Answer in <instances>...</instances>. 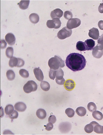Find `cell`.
Segmentation results:
<instances>
[{
    "instance_id": "6da1fadb",
    "label": "cell",
    "mask_w": 103,
    "mask_h": 135,
    "mask_svg": "<svg viewBox=\"0 0 103 135\" xmlns=\"http://www.w3.org/2000/svg\"><path fill=\"white\" fill-rule=\"evenodd\" d=\"M66 66L71 70L76 72L82 70L86 66V60L81 54L72 53L69 54L66 59Z\"/></svg>"
},
{
    "instance_id": "7a4b0ae2",
    "label": "cell",
    "mask_w": 103,
    "mask_h": 135,
    "mask_svg": "<svg viewBox=\"0 0 103 135\" xmlns=\"http://www.w3.org/2000/svg\"><path fill=\"white\" fill-rule=\"evenodd\" d=\"M48 65L50 69L57 70L59 67L62 68L65 66L64 61L62 60L61 57L55 55L54 57H52L49 59L48 62Z\"/></svg>"
},
{
    "instance_id": "3957f363",
    "label": "cell",
    "mask_w": 103,
    "mask_h": 135,
    "mask_svg": "<svg viewBox=\"0 0 103 135\" xmlns=\"http://www.w3.org/2000/svg\"><path fill=\"white\" fill-rule=\"evenodd\" d=\"M37 89L38 85L36 83L32 80L29 81L23 87V90L26 94H29L32 92L36 91Z\"/></svg>"
},
{
    "instance_id": "277c9868",
    "label": "cell",
    "mask_w": 103,
    "mask_h": 135,
    "mask_svg": "<svg viewBox=\"0 0 103 135\" xmlns=\"http://www.w3.org/2000/svg\"><path fill=\"white\" fill-rule=\"evenodd\" d=\"M72 34V30L69 29L67 27H64L60 30L57 33V37L60 39H64L70 37Z\"/></svg>"
},
{
    "instance_id": "5b68a950",
    "label": "cell",
    "mask_w": 103,
    "mask_h": 135,
    "mask_svg": "<svg viewBox=\"0 0 103 135\" xmlns=\"http://www.w3.org/2000/svg\"><path fill=\"white\" fill-rule=\"evenodd\" d=\"M93 57L97 59H100L103 55V44H98L93 48L92 51Z\"/></svg>"
},
{
    "instance_id": "8992f818",
    "label": "cell",
    "mask_w": 103,
    "mask_h": 135,
    "mask_svg": "<svg viewBox=\"0 0 103 135\" xmlns=\"http://www.w3.org/2000/svg\"><path fill=\"white\" fill-rule=\"evenodd\" d=\"M81 24V20L79 18H75L69 20L67 23V28L69 29H72L78 27Z\"/></svg>"
},
{
    "instance_id": "52a82bcc",
    "label": "cell",
    "mask_w": 103,
    "mask_h": 135,
    "mask_svg": "<svg viewBox=\"0 0 103 135\" xmlns=\"http://www.w3.org/2000/svg\"><path fill=\"white\" fill-rule=\"evenodd\" d=\"M88 36L93 39H98L100 36L99 31L97 28H92L89 30Z\"/></svg>"
},
{
    "instance_id": "ba28073f",
    "label": "cell",
    "mask_w": 103,
    "mask_h": 135,
    "mask_svg": "<svg viewBox=\"0 0 103 135\" xmlns=\"http://www.w3.org/2000/svg\"><path fill=\"white\" fill-rule=\"evenodd\" d=\"M5 40L9 45L13 46L15 44L16 38L13 33H8L5 36Z\"/></svg>"
},
{
    "instance_id": "9c48e42d",
    "label": "cell",
    "mask_w": 103,
    "mask_h": 135,
    "mask_svg": "<svg viewBox=\"0 0 103 135\" xmlns=\"http://www.w3.org/2000/svg\"><path fill=\"white\" fill-rule=\"evenodd\" d=\"M76 83L72 79H68L66 81L64 86L65 89L68 91H71L75 87Z\"/></svg>"
},
{
    "instance_id": "30bf717a",
    "label": "cell",
    "mask_w": 103,
    "mask_h": 135,
    "mask_svg": "<svg viewBox=\"0 0 103 135\" xmlns=\"http://www.w3.org/2000/svg\"><path fill=\"white\" fill-rule=\"evenodd\" d=\"M33 73L34 74L35 76L38 81H42L44 78V76L41 69L39 68H36L33 70Z\"/></svg>"
},
{
    "instance_id": "8fae6325",
    "label": "cell",
    "mask_w": 103,
    "mask_h": 135,
    "mask_svg": "<svg viewBox=\"0 0 103 135\" xmlns=\"http://www.w3.org/2000/svg\"><path fill=\"white\" fill-rule=\"evenodd\" d=\"M63 12L60 8H56L55 9H54L51 12L50 14L51 18L53 19L55 18L60 19L63 16Z\"/></svg>"
},
{
    "instance_id": "7c38bea8",
    "label": "cell",
    "mask_w": 103,
    "mask_h": 135,
    "mask_svg": "<svg viewBox=\"0 0 103 135\" xmlns=\"http://www.w3.org/2000/svg\"><path fill=\"white\" fill-rule=\"evenodd\" d=\"M14 109L16 110L19 112H23L26 110L27 106L24 103L19 102L16 103L14 105Z\"/></svg>"
},
{
    "instance_id": "4fadbf2b",
    "label": "cell",
    "mask_w": 103,
    "mask_h": 135,
    "mask_svg": "<svg viewBox=\"0 0 103 135\" xmlns=\"http://www.w3.org/2000/svg\"><path fill=\"white\" fill-rule=\"evenodd\" d=\"M86 50H92L95 47V42L93 39H88L85 42Z\"/></svg>"
},
{
    "instance_id": "5bb4252c",
    "label": "cell",
    "mask_w": 103,
    "mask_h": 135,
    "mask_svg": "<svg viewBox=\"0 0 103 135\" xmlns=\"http://www.w3.org/2000/svg\"><path fill=\"white\" fill-rule=\"evenodd\" d=\"M36 115L38 118L43 120L46 117L47 113L45 110L42 109H40L36 111Z\"/></svg>"
},
{
    "instance_id": "9a60e30c",
    "label": "cell",
    "mask_w": 103,
    "mask_h": 135,
    "mask_svg": "<svg viewBox=\"0 0 103 135\" xmlns=\"http://www.w3.org/2000/svg\"><path fill=\"white\" fill-rule=\"evenodd\" d=\"M30 21L33 24H36L39 21V16L38 14L33 13L31 14L29 16Z\"/></svg>"
},
{
    "instance_id": "2e32d148",
    "label": "cell",
    "mask_w": 103,
    "mask_h": 135,
    "mask_svg": "<svg viewBox=\"0 0 103 135\" xmlns=\"http://www.w3.org/2000/svg\"><path fill=\"white\" fill-rule=\"evenodd\" d=\"M30 1L29 0H22L19 3V8L22 10H25L28 8L29 4H30Z\"/></svg>"
},
{
    "instance_id": "e0dca14e",
    "label": "cell",
    "mask_w": 103,
    "mask_h": 135,
    "mask_svg": "<svg viewBox=\"0 0 103 135\" xmlns=\"http://www.w3.org/2000/svg\"><path fill=\"white\" fill-rule=\"evenodd\" d=\"M76 112L78 115L80 117H83L86 114L87 110L85 108L83 107H79L76 110Z\"/></svg>"
},
{
    "instance_id": "ac0fdd59",
    "label": "cell",
    "mask_w": 103,
    "mask_h": 135,
    "mask_svg": "<svg viewBox=\"0 0 103 135\" xmlns=\"http://www.w3.org/2000/svg\"><path fill=\"white\" fill-rule=\"evenodd\" d=\"M92 117L94 119L97 120H101L103 118V114L99 111L96 110L92 112Z\"/></svg>"
},
{
    "instance_id": "d6986e66",
    "label": "cell",
    "mask_w": 103,
    "mask_h": 135,
    "mask_svg": "<svg viewBox=\"0 0 103 135\" xmlns=\"http://www.w3.org/2000/svg\"><path fill=\"white\" fill-rule=\"evenodd\" d=\"M76 48L77 50L81 51L86 50L85 43L81 41H79L78 42H77L76 44Z\"/></svg>"
},
{
    "instance_id": "ffe728a7",
    "label": "cell",
    "mask_w": 103,
    "mask_h": 135,
    "mask_svg": "<svg viewBox=\"0 0 103 135\" xmlns=\"http://www.w3.org/2000/svg\"><path fill=\"white\" fill-rule=\"evenodd\" d=\"M17 64H18V58H16L15 57H12L11 58H10V60L8 62L9 66L11 68L16 67Z\"/></svg>"
},
{
    "instance_id": "44dd1931",
    "label": "cell",
    "mask_w": 103,
    "mask_h": 135,
    "mask_svg": "<svg viewBox=\"0 0 103 135\" xmlns=\"http://www.w3.org/2000/svg\"><path fill=\"white\" fill-rule=\"evenodd\" d=\"M40 86L41 89L45 91H49L50 88V86L49 83L46 81H41L40 84Z\"/></svg>"
},
{
    "instance_id": "7402d4cb",
    "label": "cell",
    "mask_w": 103,
    "mask_h": 135,
    "mask_svg": "<svg viewBox=\"0 0 103 135\" xmlns=\"http://www.w3.org/2000/svg\"><path fill=\"white\" fill-rule=\"evenodd\" d=\"M14 107L12 105H8L6 106L5 109V114L7 115L10 116L14 111Z\"/></svg>"
},
{
    "instance_id": "603a6c76",
    "label": "cell",
    "mask_w": 103,
    "mask_h": 135,
    "mask_svg": "<svg viewBox=\"0 0 103 135\" xmlns=\"http://www.w3.org/2000/svg\"><path fill=\"white\" fill-rule=\"evenodd\" d=\"M7 78L10 81H13L15 78V74L13 70H8L6 72Z\"/></svg>"
},
{
    "instance_id": "cb8c5ba5",
    "label": "cell",
    "mask_w": 103,
    "mask_h": 135,
    "mask_svg": "<svg viewBox=\"0 0 103 135\" xmlns=\"http://www.w3.org/2000/svg\"><path fill=\"white\" fill-rule=\"evenodd\" d=\"M87 108L88 110L90 111V112H93L94 111L97 110V106L93 102H90L89 103L87 106Z\"/></svg>"
},
{
    "instance_id": "d4e9b609",
    "label": "cell",
    "mask_w": 103,
    "mask_h": 135,
    "mask_svg": "<svg viewBox=\"0 0 103 135\" xmlns=\"http://www.w3.org/2000/svg\"><path fill=\"white\" fill-rule=\"evenodd\" d=\"M5 54L7 57L10 59L12 57H13V49L12 47H8L7 48L6 51H5Z\"/></svg>"
},
{
    "instance_id": "484cf974",
    "label": "cell",
    "mask_w": 103,
    "mask_h": 135,
    "mask_svg": "<svg viewBox=\"0 0 103 135\" xmlns=\"http://www.w3.org/2000/svg\"><path fill=\"white\" fill-rule=\"evenodd\" d=\"M85 131L87 133H90L94 131V126L91 123L88 124L85 127Z\"/></svg>"
},
{
    "instance_id": "4316f807",
    "label": "cell",
    "mask_w": 103,
    "mask_h": 135,
    "mask_svg": "<svg viewBox=\"0 0 103 135\" xmlns=\"http://www.w3.org/2000/svg\"><path fill=\"white\" fill-rule=\"evenodd\" d=\"M64 73L63 70H62L61 68H60L57 70V73H56V78L57 79H61L64 78Z\"/></svg>"
},
{
    "instance_id": "83f0119b",
    "label": "cell",
    "mask_w": 103,
    "mask_h": 135,
    "mask_svg": "<svg viewBox=\"0 0 103 135\" xmlns=\"http://www.w3.org/2000/svg\"><path fill=\"white\" fill-rule=\"evenodd\" d=\"M94 131L97 134L103 133L102 126L99 124H97L94 127Z\"/></svg>"
},
{
    "instance_id": "f1b7e54d",
    "label": "cell",
    "mask_w": 103,
    "mask_h": 135,
    "mask_svg": "<svg viewBox=\"0 0 103 135\" xmlns=\"http://www.w3.org/2000/svg\"><path fill=\"white\" fill-rule=\"evenodd\" d=\"M65 112L67 116L70 118L73 117L75 115V111L72 108H68L66 109Z\"/></svg>"
},
{
    "instance_id": "f546056e",
    "label": "cell",
    "mask_w": 103,
    "mask_h": 135,
    "mask_svg": "<svg viewBox=\"0 0 103 135\" xmlns=\"http://www.w3.org/2000/svg\"><path fill=\"white\" fill-rule=\"evenodd\" d=\"M19 74L22 78H28L29 77V73L27 70L25 69H21L19 70Z\"/></svg>"
},
{
    "instance_id": "4dcf8cb0",
    "label": "cell",
    "mask_w": 103,
    "mask_h": 135,
    "mask_svg": "<svg viewBox=\"0 0 103 135\" xmlns=\"http://www.w3.org/2000/svg\"><path fill=\"white\" fill-rule=\"evenodd\" d=\"M46 25L48 28H55L56 25H55V23L54 22V20L52 19V20H48L47 21Z\"/></svg>"
},
{
    "instance_id": "1f68e13d",
    "label": "cell",
    "mask_w": 103,
    "mask_h": 135,
    "mask_svg": "<svg viewBox=\"0 0 103 135\" xmlns=\"http://www.w3.org/2000/svg\"><path fill=\"white\" fill-rule=\"evenodd\" d=\"M64 16L66 20H69L71 19H72L73 15L71 12L69 11H66L64 13Z\"/></svg>"
},
{
    "instance_id": "d6a6232c",
    "label": "cell",
    "mask_w": 103,
    "mask_h": 135,
    "mask_svg": "<svg viewBox=\"0 0 103 135\" xmlns=\"http://www.w3.org/2000/svg\"><path fill=\"white\" fill-rule=\"evenodd\" d=\"M57 70L50 69L49 72V77L52 80H54L56 77Z\"/></svg>"
},
{
    "instance_id": "836d02e7",
    "label": "cell",
    "mask_w": 103,
    "mask_h": 135,
    "mask_svg": "<svg viewBox=\"0 0 103 135\" xmlns=\"http://www.w3.org/2000/svg\"><path fill=\"white\" fill-rule=\"evenodd\" d=\"M53 20H54L55 23V25H56L55 29H58L60 28L61 25V22L60 19L58 18H53Z\"/></svg>"
},
{
    "instance_id": "e575fe53",
    "label": "cell",
    "mask_w": 103,
    "mask_h": 135,
    "mask_svg": "<svg viewBox=\"0 0 103 135\" xmlns=\"http://www.w3.org/2000/svg\"><path fill=\"white\" fill-rule=\"evenodd\" d=\"M18 117V113L16 110H14L13 112L9 116V117L12 120L16 119Z\"/></svg>"
},
{
    "instance_id": "d590c367",
    "label": "cell",
    "mask_w": 103,
    "mask_h": 135,
    "mask_svg": "<svg viewBox=\"0 0 103 135\" xmlns=\"http://www.w3.org/2000/svg\"><path fill=\"white\" fill-rule=\"evenodd\" d=\"M6 41L4 39H1L0 41V47L1 49H5L6 47L7 43Z\"/></svg>"
},
{
    "instance_id": "8d00e7d4",
    "label": "cell",
    "mask_w": 103,
    "mask_h": 135,
    "mask_svg": "<svg viewBox=\"0 0 103 135\" xmlns=\"http://www.w3.org/2000/svg\"><path fill=\"white\" fill-rule=\"evenodd\" d=\"M57 121L56 117L54 115H51L49 117L48 119V121L50 123H52V124L55 123Z\"/></svg>"
},
{
    "instance_id": "74e56055",
    "label": "cell",
    "mask_w": 103,
    "mask_h": 135,
    "mask_svg": "<svg viewBox=\"0 0 103 135\" xmlns=\"http://www.w3.org/2000/svg\"><path fill=\"white\" fill-rule=\"evenodd\" d=\"M25 64V62L24 61L20 58H18V64L16 66L17 67H23V66Z\"/></svg>"
},
{
    "instance_id": "f35d334b",
    "label": "cell",
    "mask_w": 103,
    "mask_h": 135,
    "mask_svg": "<svg viewBox=\"0 0 103 135\" xmlns=\"http://www.w3.org/2000/svg\"><path fill=\"white\" fill-rule=\"evenodd\" d=\"M53 128V125L52 123H49L48 124L46 125L45 126V129L48 131H50L51 130H52Z\"/></svg>"
},
{
    "instance_id": "ab89813d",
    "label": "cell",
    "mask_w": 103,
    "mask_h": 135,
    "mask_svg": "<svg viewBox=\"0 0 103 135\" xmlns=\"http://www.w3.org/2000/svg\"><path fill=\"white\" fill-rule=\"evenodd\" d=\"M56 83L57 84L59 85H63L64 84V83L65 82V80L64 78H62L61 79H57V78L56 79Z\"/></svg>"
},
{
    "instance_id": "60d3db41",
    "label": "cell",
    "mask_w": 103,
    "mask_h": 135,
    "mask_svg": "<svg viewBox=\"0 0 103 135\" xmlns=\"http://www.w3.org/2000/svg\"><path fill=\"white\" fill-rule=\"evenodd\" d=\"M98 25L100 29L103 30V20H101L98 22Z\"/></svg>"
},
{
    "instance_id": "b9f144b4",
    "label": "cell",
    "mask_w": 103,
    "mask_h": 135,
    "mask_svg": "<svg viewBox=\"0 0 103 135\" xmlns=\"http://www.w3.org/2000/svg\"><path fill=\"white\" fill-rule=\"evenodd\" d=\"M97 42L98 44H103V34L100 36V37L98 39Z\"/></svg>"
},
{
    "instance_id": "7bdbcfd3",
    "label": "cell",
    "mask_w": 103,
    "mask_h": 135,
    "mask_svg": "<svg viewBox=\"0 0 103 135\" xmlns=\"http://www.w3.org/2000/svg\"><path fill=\"white\" fill-rule=\"evenodd\" d=\"M98 10L100 13H103V3H101L100 4L99 8Z\"/></svg>"
},
{
    "instance_id": "ee69618b",
    "label": "cell",
    "mask_w": 103,
    "mask_h": 135,
    "mask_svg": "<svg viewBox=\"0 0 103 135\" xmlns=\"http://www.w3.org/2000/svg\"><path fill=\"white\" fill-rule=\"evenodd\" d=\"M102 130H103V126H102Z\"/></svg>"
},
{
    "instance_id": "f6af8a7d",
    "label": "cell",
    "mask_w": 103,
    "mask_h": 135,
    "mask_svg": "<svg viewBox=\"0 0 103 135\" xmlns=\"http://www.w3.org/2000/svg\"></svg>"
}]
</instances>
